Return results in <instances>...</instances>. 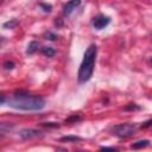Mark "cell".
<instances>
[{
	"instance_id": "5",
	"label": "cell",
	"mask_w": 152,
	"mask_h": 152,
	"mask_svg": "<svg viewBox=\"0 0 152 152\" xmlns=\"http://www.w3.org/2000/svg\"><path fill=\"white\" fill-rule=\"evenodd\" d=\"M109 23H110V18L107 17V15H104V14H97L91 20V24H93V26H94L95 30H102Z\"/></svg>"
},
{
	"instance_id": "8",
	"label": "cell",
	"mask_w": 152,
	"mask_h": 152,
	"mask_svg": "<svg viewBox=\"0 0 152 152\" xmlns=\"http://www.w3.org/2000/svg\"><path fill=\"white\" fill-rule=\"evenodd\" d=\"M38 42L37 40H31L27 45V49H26V53L27 55H33L37 50H38Z\"/></svg>"
},
{
	"instance_id": "16",
	"label": "cell",
	"mask_w": 152,
	"mask_h": 152,
	"mask_svg": "<svg viewBox=\"0 0 152 152\" xmlns=\"http://www.w3.org/2000/svg\"><path fill=\"white\" fill-rule=\"evenodd\" d=\"M13 68H14V63H13V62L7 61V62L4 63V69H5V70H12Z\"/></svg>"
},
{
	"instance_id": "2",
	"label": "cell",
	"mask_w": 152,
	"mask_h": 152,
	"mask_svg": "<svg viewBox=\"0 0 152 152\" xmlns=\"http://www.w3.org/2000/svg\"><path fill=\"white\" fill-rule=\"evenodd\" d=\"M96 52H97V48L95 44H90L87 48V50L83 55V59H82V63L80 65L78 72H77L78 83H86L91 78L93 72H94Z\"/></svg>"
},
{
	"instance_id": "18",
	"label": "cell",
	"mask_w": 152,
	"mask_h": 152,
	"mask_svg": "<svg viewBox=\"0 0 152 152\" xmlns=\"http://www.w3.org/2000/svg\"><path fill=\"white\" fill-rule=\"evenodd\" d=\"M152 125V119H150V120H147V121H145L144 124H141V128H147V127H150Z\"/></svg>"
},
{
	"instance_id": "17",
	"label": "cell",
	"mask_w": 152,
	"mask_h": 152,
	"mask_svg": "<svg viewBox=\"0 0 152 152\" xmlns=\"http://www.w3.org/2000/svg\"><path fill=\"white\" fill-rule=\"evenodd\" d=\"M42 125H43L44 127H53V128L59 127V125H58V124H56V122H43Z\"/></svg>"
},
{
	"instance_id": "10",
	"label": "cell",
	"mask_w": 152,
	"mask_h": 152,
	"mask_svg": "<svg viewBox=\"0 0 152 152\" xmlns=\"http://www.w3.org/2000/svg\"><path fill=\"white\" fill-rule=\"evenodd\" d=\"M42 53H43L44 56H46V57H52V56L56 53V51H55V49L51 48V46H43V48H42Z\"/></svg>"
},
{
	"instance_id": "6",
	"label": "cell",
	"mask_w": 152,
	"mask_h": 152,
	"mask_svg": "<svg viewBox=\"0 0 152 152\" xmlns=\"http://www.w3.org/2000/svg\"><path fill=\"white\" fill-rule=\"evenodd\" d=\"M81 5V0H69L64 6H63V14L64 15H70L78 6Z\"/></svg>"
},
{
	"instance_id": "14",
	"label": "cell",
	"mask_w": 152,
	"mask_h": 152,
	"mask_svg": "<svg viewBox=\"0 0 152 152\" xmlns=\"http://www.w3.org/2000/svg\"><path fill=\"white\" fill-rule=\"evenodd\" d=\"M124 109L125 110H138V109H140V107L138 104H135V103H128Z\"/></svg>"
},
{
	"instance_id": "11",
	"label": "cell",
	"mask_w": 152,
	"mask_h": 152,
	"mask_svg": "<svg viewBox=\"0 0 152 152\" xmlns=\"http://www.w3.org/2000/svg\"><path fill=\"white\" fill-rule=\"evenodd\" d=\"M17 25H18V20H17V19H10L8 21L4 23L2 27H4V28H14Z\"/></svg>"
},
{
	"instance_id": "20",
	"label": "cell",
	"mask_w": 152,
	"mask_h": 152,
	"mask_svg": "<svg viewBox=\"0 0 152 152\" xmlns=\"http://www.w3.org/2000/svg\"><path fill=\"white\" fill-rule=\"evenodd\" d=\"M151 63H152V57H151Z\"/></svg>"
},
{
	"instance_id": "15",
	"label": "cell",
	"mask_w": 152,
	"mask_h": 152,
	"mask_svg": "<svg viewBox=\"0 0 152 152\" xmlns=\"http://www.w3.org/2000/svg\"><path fill=\"white\" fill-rule=\"evenodd\" d=\"M78 120H81V116L74 114V115H71L70 118H68V119L65 120V122H76V121H78Z\"/></svg>"
},
{
	"instance_id": "7",
	"label": "cell",
	"mask_w": 152,
	"mask_h": 152,
	"mask_svg": "<svg viewBox=\"0 0 152 152\" xmlns=\"http://www.w3.org/2000/svg\"><path fill=\"white\" fill-rule=\"evenodd\" d=\"M150 144V140H147V139H142V140H138V141H135V142H133L132 145H131V148H134V150H139V148H144V147H146L147 145Z\"/></svg>"
},
{
	"instance_id": "19",
	"label": "cell",
	"mask_w": 152,
	"mask_h": 152,
	"mask_svg": "<svg viewBox=\"0 0 152 152\" xmlns=\"http://www.w3.org/2000/svg\"><path fill=\"white\" fill-rule=\"evenodd\" d=\"M100 150H102V151H103V150H112V151H116V148H115V147H112V146H102Z\"/></svg>"
},
{
	"instance_id": "4",
	"label": "cell",
	"mask_w": 152,
	"mask_h": 152,
	"mask_svg": "<svg viewBox=\"0 0 152 152\" xmlns=\"http://www.w3.org/2000/svg\"><path fill=\"white\" fill-rule=\"evenodd\" d=\"M44 134H43L42 131L34 129V128H24L19 132V137L23 140H31V139H34V138H40Z\"/></svg>"
},
{
	"instance_id": "9",
	"label": "cell",
	"mask_w": 152,
	"mask_h": 152,
	"mask_svg": "<svg viewBox=\"0 0 152 152\" xmlns=\"http://www.w3.org/2000/svg\"><path fill=\"white\" fill-rule=\"evenodd\" d=\"M80 140H82V138L77 137V135H65V137H62L59 139V141H66V142H76Z\"/></svg>"
},
{
	"instance_id": "3",
	"label": "cell",
	"mask_w": 152,
	"mask_h": 152,
	"mask_svg": "<svg viewBox=\"0 0 152 152\" xmlns=\"http://www.w3.org/2000/svg\"><path fill=\"white\" fill-rule=\"evenodd\" d=\"M112 131L113 134L116 135L118 138H128L134 134L135 126L132 124H120V125H115Z\"/></svg>"
},
{
	"instance_id": "13",
	"label": "cell",
	"mask_w": 152,
	"mask_h": 152,
	"mask_svg": "<svg viewBox=\"0 0 152 152\" xmlns=\"http://www.w3.org/2000/svg\"><path fill=\"white\" fill-rule=\"evenodd\" d=\"M39 7L44 11V12H51V10H52V6L50 5V4H44V2H40L39 4Z\"/></svg>"
},
{
	"instance_id": "12",
	"label": "cell",
	"mask_w": 152,
	"mask_h": 152,
	"mask_svg": "<svg viewBox=\"0 0 152 152\" xmlns=\"http://www.w3.org/2000/svg\"><path fill=\"white\" fill-rule=\"evenodd\" d=\"M45 39H48V40H56V38H57V34L56 33H53V32H51V31H48V32H45L44 33V36H43Z\"/></svg>"
},
{
	"instance_id": "1",
	"label": "cell",
	"mask_w": 152,
	"mask_h": 152,
	"mask_svg": "<svg viewBox=\"0 0 152 152\" xmlns=\"http://www.w3.org/2000/svg\"><path fill=\"white\" fill-rule=\"evenodd\" d=\"M5 104L20 110H40L45 107V101L38 95H32L24 90H19L12 96L7 97Z\"/></svg>"
}]
</instances>
